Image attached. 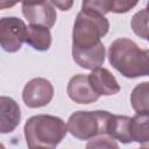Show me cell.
Wrapping results in <instances>:
<instances>
[{"label":"cell","instance_id":"3","mask_svg":"<svg viewBox=\"0 0 149 149\" xmlns=\"http://www.w3.org/2000/svg\"><path fill=\"white\" fill-rule=\"evenodd\" d=\"M108 29L109 22L105 15L80 10L72 29V49H86L99 44Z\"/></svg>","mask_w":149,"mask_h":149},{"label":"cell","instance_id":"12","mask_svg":"<svg viewBox=\"0 0 149 149\" xmlns=\"http://www.w3.org/2000/svg\"><path fill=\"white\" fill-rule=\"evenodd\" d=\"M24 42L37 51H47L51 45L50 28L38 24H29L27 27Z\"/></svg>","mask_w":149,"mask_h":149},{"label":"cell","instance_id":"22","mask_svg":"<svg viewBox=\"0 0 149 149\" xmlns=\"http://www.w3.org/2000/svg\"><path fill=\"white\" fill-rule=\"evenodd\" d=\"M41 1H44V0H20V2L22 5H34V3H37Z\"/></svg>","mask_w":149,"mask_h":149},{"label":"cell","instance_id":"8","mask_svg":"<svg viewBox=\"0 0 149 149\" xmlns=\"http://www.w3.org/2000/svg\"><path fill=\"white\" fill-rule=\"evenodd\" d=\"M66 92H68L69 98L72 101L77 104H83V105L95 102L100 97L92 88L88 81L87 74H83V73L74 74L69 80Z\"/></svg>","mask_w":149,"mask_h":149},{"label":"cell","instance_id":"20","mask_svg":"<svg viewBox=\"0 0 149 149\" xmlns=\"http://www.w3.org/2000/svg\"><path fill=\"white\" fill-rule=\"evenodd\" d=\"M73 1L74 0H50V2L61 10H69L72 7Z\"/></svg>","mask_w":149,"mask_h":149},{"label":"cell","instance_id":"5","mask_svg":"<svg viewBox=\"0 0 149 149\" xmlns=\"http://www.w3.org/2000/svg\"><path fill=\"white\" fill-rule=\"evenodd\" d=\"M27 26L15 16L0 19V47L7 52H16L26 40Z\"/></svg>","mask_w":149,"mask_h":149},{"label":"cell","instance_id":"17","mask_svg":"<svg viewBox=\"0 0 149 149\" xmlns=\"http://www.w3.org/2000/svg\"><path fill=\"white\" fill-rule=\"evenodd\" d=\"M113 0H83L81 10L94 12L101 15H105L112 12Z\"/></svg>","mask_w":149,"mask_h":149},{"label":"cell","instance_id":"14","mask_svg":"<svg viewBox=\"0 0 149 149\" xmlns=\"http://www.w3.org/2000/svg\"><path fill=\"white\" fill-rule=\"evenodd\" d=\"M149 113H136L129 119V137L133 141L144 144L149 141Z\"/></svg>","mask_w":149,"mask_h":149},{"label":"cell","instance_id":"10","mask_svg":"<svg viewBox=\"0 0 149 149\" xmlns=\"http://www.w3.org/2000/svg\"><path fill=\"white\" fill-rule=\"evenodd\" d=\"M21 120L19 104L10 97L0 95V133L8 134L16 129Z\"/></svg>","mask_w":149,"mask_h":149},{"label":"cell","instance_id":"1","mask_svg":"<svg viewBox=\"0 0 149 149\" xmlns=\"http://www.w3.org/2000/svg\"><path fill=\"white\" fill-rule=\"evenodd\" d=\"M111 65L126 78L144 77L149 73V50L141 49L134 41L120 37L108 48Z\"/></svg>","mask_w":149,"mask_h":149},{"label":"cell","instance_id":"16","mask_svg":"<svg viewBox=\"0 0 149 149\" xmlns=\"http://www.w3.org/2000/svg\"><path fill=\"white\" fill-rule=\"evenodd\" d=\"M130 26L133 31L143 40H148V10L143 8L137 12L130 21Z\"/></svg>","mask_w":149,"mask_h":149},{"label":"cell","instance_id":"13","mask_svg":"<svg viewBox=\"0 0 149 149\" xmlns=\"http://www.w3.org/2000/svg\"><path fill=\"white\" fill-rule=\"evenodd\" d=\"M129 119L130 118L127 115L109 114L106 126V134L115 141H120L121 143H130L132 140L128 132Z\"/></svg>","mask_w":149,"mask_h":149},{"label":"cell","instance_id":"9","mask_svg":"<svg viewBox=\"0 0 149 149\" xmlns=\"http://www.w3.org/2000/svg\"><path fill=\"white\" fill-rule=\"evenodd\" d=\"M88 81L99 95H113L120 91V85L113 73L106 68H95L90 74H87Z\"/></svg>","mask_w":149,"mask_h":149},{"label":"cell","instance_id":"19","mask_svg":"<svg viewBox=\"0 0 149 149\" xmlns=\"http://www.w3.org/2000/svg\"><path fill=\"white\" fill-rule=\"evenodd\" d=\"M139 0H113L112 12L116 14H123L133 9L137 5Z\"/></svg>","mask_w":149,"mask_h":149},{"label":"cell","instance_id":"6","mask_svg":"<svg viewBox=\"0 0 149 149\" xmlns=\"http://www.w3.org/2000/svg\"><path fill=\"white\" fill-rule=\"evenodd\" d=\"M54 97V86L45 78H33L23 87L22 99L26 106L38 108L47 106Z\"/></svg>","mask_w":149,"mask_h":149},{"label":"cell","instance_id":"7","mask_svg":"<svg viewBox=\"0 0 149 149\" xmlns=\"http://www.w3.org/2000/svg\"><path fill=\"white\" fill-rule=\"evenodd\" d=\"M22 14L30 24L44 26L47 28H51L57 19L54 5L47 0L34 5H22Z\"/></svg>","mask_w":149,"mask_h":149},{"label":"cell","instance_id":"11","mask_svg":"<svg viewBox=\"0 0 149 149\" xmlns=\"http://www.w3.org/2000/svg\"><path fill=\"white\" fill-rule=\"evenodd\" d=\"M105 47L102 42L99 44L86 48V49H72V57L73 61L83 69L93 70L99 68L105 62Z\"/></svg>","mask_w":149,"mask_h":149},{"label":"cell","instance_id":"15","mask_svg":"<svg viewBox=\"0 0 149 149\" xmlns=\"http://www.w3.org/2000/svg\"><path fill=\"white\" fill-rule=\"evenodd\" d=\"M149 83L143 81L134 87L130 94L132 107L136 113H149Z\"/></svg>","mask_w":149,"mask_h":149},{"label":"cell","instance_id":"18","mask_svg":"<svg viewBox=\"0 0 149 149\" xmlns=\"http://www.w3.org/2000/svg\"><path fill=\"white\" fill-rule=\"evenodd\" d=\"M91 140L92 141L87 143L86 148H118L119 147L118 143H115V140L106 134L98 135Z\"/></svg>","mask_w":149,"mask_h":149},{"label":"cell","instance_id":"2","mask_svg":"<svg viewBox=\"0 0 149 149\" xmlns=\"http://www.w3.org/2000/svg\"><path fill=\"white\" fill-rule=\"evenodd\" d=\"M24 137L27 146L34 148H55L68 133L65 122L55 115L37 114L24 123Z\"/></svg>","mask_w":149,"mask_h":149},{"label":"cell","instance_id":"4","mask_svg":"<svg viewBox=\"0 0 149 149\" xmlns=\"http://www.w3.org/2000/svg\"><path fill=\"white\" fill-rule=\"evenodd\" d=\"M109 114L107 111L74 112L66 122L68 132L78 140H91L98 135L106 134Z\"/></svg>","mask_w":149,"mask_h":149},{"label":"cell","instance_id":"21","mask_svg":"<svg viewBox=\"0 0 149 149\" xmlns=\"http://www.w3.org/2000/svg\"><path fill=\"white\" fill-rule=\"evenodd\" d=\"M17 2H20V0H0V10L12 8Z\"/></svg>","mask_w":149,"mask_h":149}]
</instances>
